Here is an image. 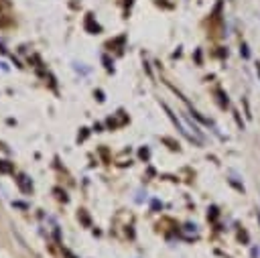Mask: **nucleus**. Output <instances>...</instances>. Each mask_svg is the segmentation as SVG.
<instances>
[{
  "mask_svg": "<svg viewBox=\"0 0 260 258\" xmlns=\"http://www.w3.org/2000/svg\"><path fill=\"white\" fill-rule=\"evenodd\" d=\"M0 171H2V173H8V171H10V167H8V165H4V160H0Z\"/></svg>",
  "mask_w": 260,
  "mask_h": 258,
  "instance_id": "obj_1",
  "label": "nucleus"
}]
</instances>
